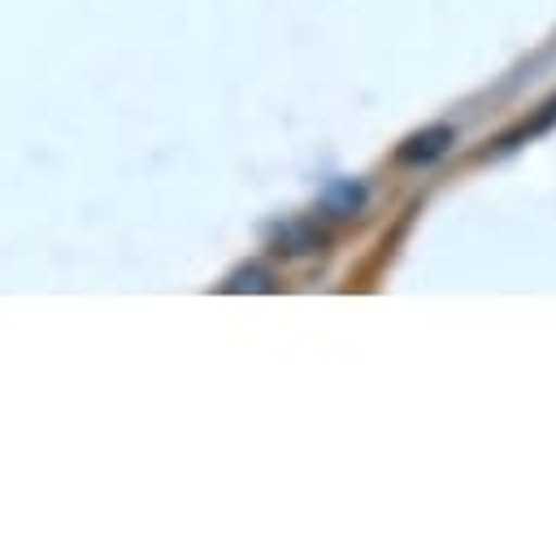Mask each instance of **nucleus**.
<instances>
[{
	"label": "nucleus",
	"mask_w": 556,
	"mask_h": 552,
	"mask_svg": "<svg viewBox=\"0 0 556 552\" xmlns=\"http://www.w3.org/2000/svg\"><path fill=\"white\" fill-rule=\"evenodd\" d=\"M452 143H456V130L439 122V126H426V130L408 135L404 148H400V161H404V165H430V161H439Z\"/></svg>",
	"instance_id": "f257e3e1"
},
{
	"label": "nucleus",
	"mask_w": 556,
	"mask_h": 552,
	"mask_svg": "<svg viewBox=\"0 0 556 552\" xmlns=\"http://www.w3.org/2000/svg\"><path fill=\"white\" fill-rule=\"evenodd\" d=\"M326 204H330L334 213H356V209L365 204V187H361V183H339V187L326 196Z\"/></svg>",
	"instance_id": "f03ea898"
},
{
	"label": "nucleus",
	"mask_w": 556,
	"mask_h": 552,
	"mask_svg": "<svg viewBox=\"0 0 556 552\" xmlns=\"http://www.w3.org/2000/svg\"><path fill=\"white\" fill-rule=\"evenodd\" d=\"M226 287H230V291H269L274 283H269V274H261V269H239Z\"/></svg>",
	"instance_id": "7ed1b4c3"
}]
</instances>
